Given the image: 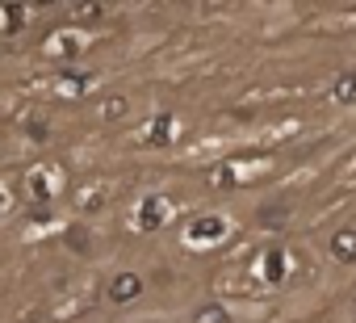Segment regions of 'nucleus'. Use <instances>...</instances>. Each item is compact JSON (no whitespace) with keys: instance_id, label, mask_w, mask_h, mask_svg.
<instances>
[{"instance_id":"13","label":"nucleus","mask_w":356,"mask_h":323,"mask_svg":"<svg viewBox=\"0 0 356 323\" xmlns=\"http://www.w3.org/2000/svg\"><path fill=\"white\" fill-rule=\"evenodd\" d=\"M9 206H13V198H9V194H5V189H0V214H5V210H9Z\"/></svg>"},{"instance_id":"4","label":"nucleus","mask_w":356,"mask_h":323,"mask_svg":"<svg viewBox=\"0 0 356 323\" xmlns=\"http://www.w3.org/2000/svg\"><path fill=\"white\" fill-rule=\"evenodd\" d=\"M126 227H130V235H159L168 227H181V202L163 189L138 194L126 206Z\"/></svg>"},{"instance_id":"6","label":"nucleus","mask_w":356,"mask_h":323,"mask_svg":"<svg viewBox=\"0 0 356 323\" xmlns=\"http://www.w3.org/2000/svg\"><path fill=\"white\" fill-rule=\"evenodd\" d=\"M147 290H151V277L143 269H134V265H122V269H113L105 277L101 298H105L109 310H130V306H138L147 298Z\"/></svg>"},{"instance_id":"3","label":"nucleus","mask_w":356,"mask_h":323,"mask_svg":"<svg viewBox=\"0 0 356 323\" xmlns=\"http://www.w3.org/2000/svg\"><path fill=\"white\" fill-rule=\"evenodd\" d=\"M243 219L227 206H202L193 214L181 219L176 227V244H181L189 256H218L222 248H231L239 235H243Z\"/></svg>"},{"instance_id":"7","label":"nucleus","mask_w":356,"mask_h":323,"mask_svg":"<svg viewBox=\"0 0 356 323\" xmlns=\"http://www.w3.org/2000/svg\"><path fill=\"white\" fill-rule=\"evenodd\" d=\"M181 134H185V122L176 118L172 109H163V113H155V118L143 122L138 143L143 147H172V143H181Z\"/></svg>"},{"instance_id":"2","label":"nucleus","mask_w":356,"mask_h":323,"mask_svg":"<svg viewBox=\"0 0 356 323\" xmlns=\"http://www.w3.org/2000/svg\"><path fill=\"white\" fill-rule=\"evenodd\" d=\"M318 260H323V273L327 281L339 290L348 281H356V202L335 210L331 219H323L314 231H306Z\"/></svg>"},{"instance_id":"1","label":"nucleus","mask_w":356,"mask_h":323,"mask_svg":"<svg viewBox=\"0 0 356 323\" xmlns=\"http://www.w3.org/2000/svg\"><path fill=\"white\" fill-rule=\"evenodd\" d=\"M318 285H327V273L306 231L260 235L235 265H222L214 273V294L227 298L231 306H264L314 294Z\"/></svg>"},{"instance_id":"5","label":"nucleus","mask_w":356,"mask_h":323,"mask_svg":"<svg viewBox=\"0 0 356 323\" xmlns=\"http://www.w3.org/2000/svg\"><path fill=\"white\" fill-rule=\"evenodd\" d=\"M67 194V173L55 164V159H42V164H30L17 177V198L26 206H51Z\"/></svg>"},{"instance_id":"8","label":"nucleus","mask_w":356,"mask_h":323,"mask_svg":"<svg viewBox=\"0 0 356 323\" xmlns=\"http://www.w3.org/2000/svg\"><path fill=\"white\" fill-rule=\"evenodd\" d=\"M185 323H243V310L231 306V302L218 298V294H206V298H197V302L189 306Z\"/></svg>"},{"instance_id":"11","label":"nucleus","mask_w":356,"mask_h":323,"mask_svg":"<svg viewBox=\"0 0 356 323\" xmlns=\"http://www.w3.org/2000/svg\"><path fill=\"white\" fill-rule=\"evenodd\" d=\"M331 306H335V319H339V323H356V281L339 285V290L331 294Z\"/></svg>"},{"instance_id":"12","label":"nucleus","mask_w":356,"mask_h":323,"mask_svg":"<svg viewBox=\"0 0 356 323\" xmlns=\"http://www.w3.org/2000/svg\"><path fill=\"white\" fill-rule=\"evenodd\" d=\"M289 323H339V319H335V306H331V298H323L318 306H310V310L293 315Z\"/></svg>"},{"instance_id":"10","label":"nucleus","mask_w":356,"mask_h":323,"mask_svg":"<svg viewBox=\"0 0 356 323\" xmlns=\"http://www.w3.org/2000/svg\"><path fill=\"white\" fill-rule=\"evenodd\" d=\"M30 22V9L26 5H0V38H17Z\"/></svg>"},{"instance_id":"9","label":"nucleus","mask_w":356,"mask_h":323,"mask_svg":"<svg viewBox=\"0 0 356 323\" xmlns=\"http://www.w3.org/2000/svg\"><path fill=\"white\" fill-rule=\"evenodd\" d=\"M323 101L339 113H356V63L352 68H339L331 76V84L323 88Z\"/></svg>"}]
</instances>
